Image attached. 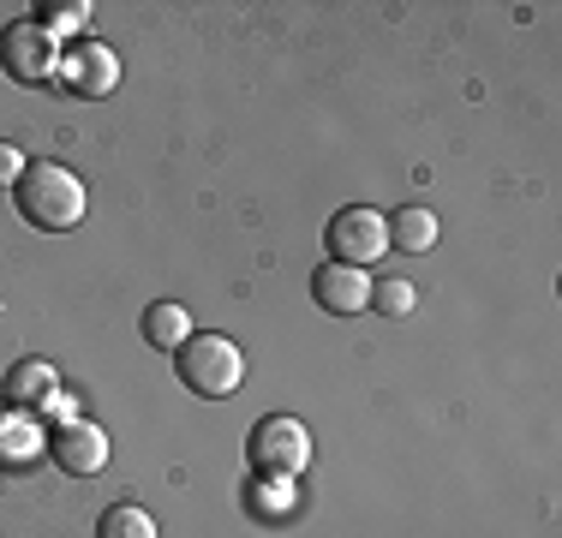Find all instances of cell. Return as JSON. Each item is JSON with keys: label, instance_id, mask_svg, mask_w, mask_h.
I'll use <instances>...</instances> for the list:
<instances>
[{"label": "cell", "instance_id": "obj_1", "mask_svg": "<svg viewBox=\"0 0 562 538\" xmlns=\"http://www.w3.org/2000/svg\"><path fill=\"white\" fill-rule=\"evenodd\" d=\"M12 192H19L24 222L43 227V234H66V227L85 222V186H78V173L60 168V161H31Z\"/></svg>", "mask_w": 562, "mask_h": 538}, {"label": "cell", "instance_id": "obj_2", "mask_svg": "<svg viewBox=\"0 0 562 538\" xmlns=\"http://www.w3.org/2000/svg\"><path fill=\"white\" fill-rule=\"evenodd\" d=\"M173 371H180V383L192 389V395L222 401L246 383V354H239L227 335H192L186 347H173Z\"/></svg>", "mask_w": 562, "mask_h": 538}, {"label": "cell", "instance_id": "obj_3", "mask_svg": "<svg viewBox=\"0 0 562 538\" xmlns=\"http://www.w3.org/2000/svg\"><path fill=\"white\" fill-rule=\"evenodd\" d=\"M0 66L19 85H55L60 78V36L43 19H19L0 31Z\"/></svg>", "mask_w": 562, "mask_h": 538}, {"label": "cell", "instance_id": "obj_4", "mask_svg": "<svg viewBox=\"0 0 562 538\" xmlns=\"http://www.w3.org/2000/svg\"><path fill=\"white\" fill-rule=\"evenodd\" d=\"M251 467L263 479H300L312 467V430L288 413H270L258 430H251Z\"/></svg>", "mask_w": 562, "mask_h": 538}, {"label": "cell", "instance_id": "obj_5", "mask_svg": "<svg viewBox=\"0 0 562 538\" xmlns=\"http://www.w3.org/2000/svg\"><path fill=\"white\" fill-rule=\"evenodd\" d=\"M324 246H329V264H353V269H371L390 251V227H383L378 210L366 204H347L336 210V222L324 227Z\"/></svg>", "mask_w": 562, "mask_h": 538}, {"label": "cell", "instance_id": "obj_6", "mask_svg": "<svg viewBox=\"0 0 562 538\" xmlns=\"http://www.w3.org/2000/svg\"><path fill=\"white\" fill-rule=\"evenodd\" d=\"M48 455H55L60 473L90 479V473H102V467H109V430L90 425V419H60V430L48 437Z\"/></svg>", "mask_w": 562, "mask_h": 538}, {"label": "cell", "instance_id": "obj_7", "mask_svg": "<svg viewBox=\"0 0 562 538\" xmlns=\"http://www.w3.org/2000/svg\"><path fill=\"white\" fill-rule=\"evenodd\" d=\"M60 85H72L78 97H114V85H120V60H114V48L109 43H72V48H60Z\"/></svg>", "mask_w": 562, "mask_h": 538}, {"label": "cell", "instance_id": "obj_8", "mask_svg": "<svg viewBox=\"0 0 562 538\" xmlns=\"http://www.w3.org/2000/svg\"><path fill=\"white\" fill-rule=\"evenodd\" d=\"M312 300L324 305V312H366L371 305V269H353V264H324L312 276Z\"/></svg>", "mask_w": 562, "mask_h": 538}, {"label": "cell", "instance_id": "obj_9", "mask_svg": "<svg viewBox=\"0 0 562 538\" xmlns=\"http://www.w3.org/2000/svg\"><path fill=\"white\" fill-rule=\"evenodd\" d=\"M55 395H60V371L48 366V359H19V366L7 371V401L12 407H48Z\"/></svg>", "mask_w": 562, "mask_h": 538}, {"label": "cell", "instance_id": "obj_10", "mask_svg": "<svg viewBox=\"0 0 562 538\" xmlns=\"http://www.w3.org/2000/svg\"><path fill=\"white\" fill-rule=\"evenodd\" d=\"M383 227H390V251H401V258H425L437 246V215L419 204H401Z\"/></svg>", "mask_w": 562, "mask_h": 538}, {"label": "cell", "instance_id": "obj_11", "mask_svg": "<svg viewBox=\"0 0 562 538\" xmlns=\"http://www.w3.org/2000/svg\"><path fill=\"white\" fill-rule=\"evenodd\" d=\"M144 341L150 347H186L192 341V317H186V305L180 300H156L150 312H144Z\"/></svg>", "mask_w": 562, "mask_h": 538}, {"label": "cell", "instance_id": "obj_12", "mask_svg": "<svg viewBox=\"0 0 562 538\" xmlns=\"http://www.w3.org/2000/svg\"><path fill=\"white\" fill-rule=\"evenodd\" d=\"M97 538H162V533H156V520L138 503H114V508H102Z\"/></svg>", "mask_w": 562, "mask_h": 538}, {"label": "cell", "instance_id": "obj_13", "mask_svg": "<svg viewBox=\"0 0 562 538\" xmlns=\"http://www.w3.org/2000/svg\"><path fill=\"white\" fill-rule=\"evenodd\" d=\"M371 305H378L383 317H407L413 305H419V288H413V281H401V276L371 281Z\"/></svg>", "mask_w": 562, "mask_h": 538}, {"label": "cell", "instance_id": "obj_14", "mask_svg": "<svg viewBox=\"0 0 562 538\" xmlns=\"http://www.w3.org/2000/svg\"><path fill=\"white\" fill-rule=\"evenodd\" d=\"M43 24H48V31H85V24H90V7H85V0H66V7H43Z\"/></svg>", "mask_w": 562, "mask_h": 538}, {"label": "cell", "instance_id": "obj_15", "mask_svg": "<svg viewBox=\"0 0 562 538\" xmlns=\"http://www.w3.org/2000/svg\"><path fill=\"white\" fill-rule=\"evenodd\" d=\"M24 168H31V161H24V150L0 138V192H7V186H19V180H24Z\"/></svg>", "mask_w": 562, "mask_h": 538}]
</instances>
